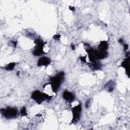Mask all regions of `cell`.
<instances>
[{"instance_id": "1", "label": "cell", "mask_w": 130, "mask_h": 130, "mask_svg": "<svg viewBox=\"0 0 130 130\" xmlns=\"http://www.w3.org/2000/svg\"><path fill=\"white\" fill-rule=\"evenodd\" d=\"M64 73L61 72L56 74L55 76L50 78V84L51 85V88L52 91L54 92H56L59 88H60L62 82L64 80Z\"/></svg>"}, {"instance_id": "2", "label": "cell", "mask_w": 130, "mask_h": 130, "mask_svg": "<svg viewBox=\"0 0 130 130\" xmlns=\"http://www.w3.org/2000/svg\"><path fill=\"white\" fill-rule=\"evenodd\" d=\"M32 98L38 104H41L45 100H50L51 99V98L47 94L41 92L39 90H36L32 93Z\"/></svg>"}, {"instance_id": "3", "label": "cell", "mask_w": 130, "mask_h": 130, "mask_svg": "<svg viewBox=\"0 0 130 130\" xmlns=\"http://www.w3.org/2000/svg\"><path fill=\"white\" fill-rule=\"evenodd\" d=\"M1 113L6 119H11L17 116L18 111L15 108L8 107L6 109H1Z\"/></svg>"}, {"instance_id": "4", "label": "cell", "mask_w": 130, "mask_h": 130, "mask_svg": "<svg viewBox=\"0 0 130 130\" xmlns=\"http://www.w3.org/2000/svg\"><path fill=\"white\" fill-rule=\"evenodd\" d=\"M35 43L36 45V47L34 49L33 53L35 56H40L45 53L43 51L44 43L40 39H37L35 40Z\"/></svg>"}, {"instance_id": "5", "label": "cell", "mask_w": 130, "mask_h": 130, "mask_svg": "<svg viewBox=\"0 0 130 130\" xmlns=\"http://www.w3.org/2000/svg\"><path fill=\"white\" fill-rule=\"evenodd\" d=\"M73 112V123L77 122L80 118V113L81 112V105L79 104L72 108Z\"/></svg>"}, {"instance_id": "6", "label": "cell", "mask_w": 130, "mask_h": 130, "mask_svg": "<svg viewBox=\"0 0 130 130\" xmlns=\"http://www.w3.org/2000/svg\"><path fill=\"white\" fill-rule=\"evenodd\" d=\"M51 61L50 58L47 57L46 56H43L40 58L38 60V66H48L50 64Z\"/></svg>"}, {"instance_id": "7", "label": "cell", "mask_w": 130, "mask_h": 130, "mask_svg": "<svg viewBox=\"0 0 130 130\" xmlns=\"http://www.w3.org/2000/svg\"><path fill=\"white\" fill-rule=\"evenodd\" d=\"M86 50L88 54V57L89 60L91 63H97L96 57L94 54V50L92 48H87Z\"/></svg>"}, {"instance_id": "8", "label": "cell", "mask_w": 130, "mask_h": 130, "mask_svg": "<svg viewBox=\"0 0 130 130\" xmlns=\"http://www.w3.org/2000/svg\"><path fill=\"white\" fill-rule=\"evenodd\" d=\"M94 54L97 58L99 59V60H102L106 58L108 55L107 52L106 51L103 50H94Z\"/></svg>"}, {"instance_id": "9", "label": "cell", "mask_w": 130, "mask_h": 130, "mask_svg": "<svg viewBox=\"0 0 130 130\" xmlns=\"http://www.w3.org/2000/svg\"><path fill=\"white\" fill-rule=\"evenodd\" d=\"M63 98L65 100L69 102H72L74 100L75 96L74 94L68 91H64L63 93Z\"/></svg>"}, {"instance_id": "10", "label": "cell", "mask_w": 130, "mask_h": 130, "mask_svg": "<svg viewBox=\"0 0 130 130\" xmlns=\"http://www.w3.org/2000/svg\"><path fill=\"white\" fill-rule=\"evenodd\" d=\"M121 66L124 67L127 72L128 76H129V68H130V57H127L122 62Z\"/></svg>"}, {"instance_id": "11", "label": "cell", "mask_w": 130, "mask_h": 130, "mask_svg": "<svg viewBox=\"0 0 130 130\" xmlns=\"http://www.w3.org/2000/svg\"><path fill=\"white\" fill-rule=\"evenodd\" d=\"M99 50H103V51H106L108 48V45L107 42L105 41H102L100 44L99 45Z\"/></svg>"}, {"instance_id": "12", "label": "cell", "mask_w": 130, "mask_h": 130, "mask_svg": "<svg viewBox=\"0 0 130 130\" xmlns=\"http://www.w3.org/2000/svg\"><path fill=\"white\" fill-rule=\"evenodd\" d=\"M105 88L109 92L113 91L114 88V82L112 81H109L107 84L105 85Z\"/></svg>"}, {"instance_id": "13", "label": "cell", "mask_w": 130, "mask_h": 130, "mask_svg": "<svg viewBox=\"0 0 130 130\" xmlns=\"http://www.w3.org/2000/svg\"><path fill=\"white\" fill-rule=\"evenodd\" d=\"M89 66L90 68H91L93 70H99L101 68V65L98 63H91L89 65Z\"/></svg>"}, {"instance_id": "14", "label": "cell", "mask_w": 130, "mask_h": 130, "mask_svg": "<svg viewBox=\"0 0 130 130\" xmlns=\"http://www.w3.org/2000/svg\"><path fill=\"white\" fill-rule=\"evenodd\" d=\"M15 66V63H11L9 64L8 65H7L5 67V69L6 70L11 71V70H13L14 69Z\"/></svg>"}, {"instance_id": "15", "label": "cell", "mask_w": 130, "mask_h": 130, "mask_svg": "<svg viewBox=\"0 0 130 130\" xmlns=\"http://www.w3.org/2000/svg\"><path fill=\"white\" fill-rule=\"evenodd\" d=\"M20 113L21 116H26L27 115V110L26 107H23L21 108Z\"/></svg>"}, {"instance_id": "16", "label": "cell", "mask_w": 130, "mask_h": 130, "mask_svg": "<svg viewBox=\"0 0 130 130\" xmlns=\"http://www.w3.org/2000/svg\"><path fill=\"white\" fill-rule=\"evenodd\" d=\"M53 38L55 40H60V39L61 38V36H60V35H55L53 36Z\"/></svg>"}, {"instance_id": "17", "label": "cell", "mask_w": 130, "mask_h": 130, "mask_svg": "<svg viewBox=\"0 0 130 130\" xmlns=\"http://www.w3.org/2000/svg\"><path fill=\"white\" fill-rule=\"evenodd\" d=\"M80 58L82 62H83L84 63L86 62V56H80Z\"/></svg>"}, {"instance_id": "18", "label": "cell", "mask_w": 130, "mask_h": 130, "mask_svg": "<svg viewBox=\"0 0 130 130\" xmlns=\"http://www.w3.org/2000/svg\"><path fill=\"white\" fill-rule=\"evenodd\" d=\"M89 102H90V101L88 100V101H87L86 102V107H87V108H88V106H89Z\"/></svg>"}, {"instance_id": "19", "label": "cell", "mask_w": 130, "mask_h": 130, "mask_svg": "<svg viewBox=\"0 0 130 130\" xmlns=\"http://www.w3.org/2000/svg\"><path fill=\"white\" fill-rule=\"evenodd\" d=\"M128 47H129V46H128V45L127 44H125L124 45V49H125V51H126L128 49Z\"/></svg>"}, {"instance_id": "20", "label": "cell", "mask_w": 130, "mask_h": 130, "mask_svg": "<svg viewBox=\"0 0 130 130\" xmlns=\"http://www.w3.org/2000/svg\"><path fill=\"white\" fill-rule=\"evenodd\" d=\"M69 8H70V9L71 10H72V11H73L75 10V8H74V7H73L70 6V7H69Z\"/></svg>"}, {"instance_id": "21", "label": "cell", "mask_w": 130, "mask_h": 130, "mask_svg": "<svg viewBox=\"0 0 130 130\" xmlns=\"http://www.w3.org/2000/svg\"><path fill=\"white\" fill-rule=\"evenodd\" d=\"M13 45H14V47H16V45H17V42H16V41H14V42H13Z\"/></svg>"}, {"instance_id": "22", "label": "cell", "mask_w": 130, "mask_h": 130, "mask_svg": "<svg viewBox=\"0 0 130 130\" xmlns=\"http://www.w3.org/2000/svg\"><path fill=\"white\" fill-rule=\"evenodd\" d=\"M71 47H72V49L73 50H74V49H75V46H74V45L72 44V45H71Z\"/></svg>"}, {"instance_id": "23", "label": "cell", "mask_w": 130, "mask_h": 130, "mask_svg": "<svg viewBox=\"0 0 130 130\" xmlns=\"http://www.w3.org/2000/svg\"><path fill=\"white\" fill-rule=\"evenodd\" d=\"M119 42L120 43H123V40L122 39H119Z\"/></svg>"}]
</instances>
